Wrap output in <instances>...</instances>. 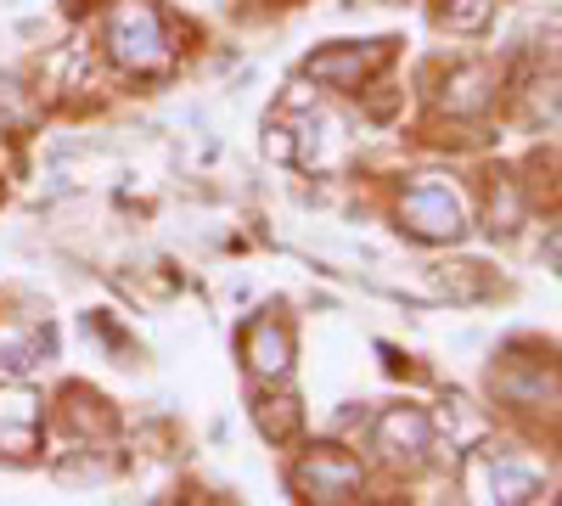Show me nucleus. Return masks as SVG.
Listing matches in <instances>:
<instances>
[{
	"label": "nucleus",
	"instance_id": "nucleus-1",
	"mask_svg": "<svg viewBox=\"0 0 562 506\" xmlns=\"http://www.w3.org/2000/svg\"><path fill=\"white\" fill-rule=\"evenodd\" d=\"M108 45H113V57L124 68H135V74L169 68V34H164V23H158V12L147 7V0H124V7L113 12Z\"/></svg>",
	"mask_w": 562,
	"mask_h": 506
},
{
	"label": "nucleus",
	"instance_id": "nucleus-2",
	"mask_svg": "<svg viewBox=\"0 0 562 506\" xmlns=\"http://www.w3.org/2000/svg\"><path fill=\"white\" fill-rule=\"evenodd\" d=\"M400 220L422 243H456L467 232L461 198H456V187H445V180H416V187L405 192V203H400Z\"/></svg>",
	"mask_w": 562,
	"mask_h": 506
},
{
	"label": "nucleus",
	"instance_id": "nucleus-3",
	"mask_svg": "<svg viewBox=\"0 0 562 506\" xmlns=\"http://www.w3.org/2000/svg\"><path fill=\"white\" fill-rule=\"evenodd\" d=\"M473 490H479V501H535L540 495V468L512 462L506 450H484L473 462Z\"/></svg>",
	"mask_w": 562,
	"mask_h": 506
},
{
	"label": "nucleus",
	"instance_id": "nucleus-4",
	"mask_svg": "<svg viewBox=\"0 0 562 506\" xmlns=\"http://www.w3.org/2000/svg\"><path fill=\"white\" fill-rule=\"evenodd\" d=\"M299 490L310 501H349L360 490V462H349V456H338V450H315L299 468Z\"/></svg>",
	"mask_w": 562,
	"mask_h": 506
},
{
	"label": "nucleus",
	"instance_id": "nucleus-5",
	"mask_svg": "<svg viewBox=\"0 0 562 506\" xmlns=\"http://www.w3.org/2000/svg\"><path fill=\"white\" fill-rule=\"evenodd\" d=\"M389 63V40H378L371 52H326V57H310V79L333 85V90H360V79L371 68Z\"/></svg>",
	"mask_w": 562,
	"mask_h": 506
},
{
	"label": "nucleus",
	"instance_id": "nucleus-6",
	"mask_svg": "<svg viewBox=\"0 0 562 506\" xmlns=\"http://www.w3.org/2000/svg\"><path fill=\"white\" fill-rule=\"evenodd\" d=\"M428 445H434V423L422 417V411H411V405L389 411V417L378 423V450L394 456V462H411V456H422Z\"/></svg>",
	"mask_w": 562,
	"mask_h": 506
},
{
	"label": "nucleus",
	"instance_id": "nucleus-7",
	"mask_svg": "<svg viewBox=\"0 0 562 506\" xmlns=\"http://www.w3.org/2000/svg\"><path fill=\"white\" fill-rule=\"evenodd\" d=\"M40 400L29 389H7L0 394V445H12V450H29L34 434H40Z\"/></svg>",
	"mask_w": 562,
	"mask_h": 506
},
{
	"label": "nucleus",
	"instance_id": "nucleus-8",
	"mask_svg": "<svg viewBox=\"0 0 562 506\" xmlns=\"http://www.w3.org/2000/svg\"><path fill=\"white\" fill-rule=\"evenodd\" d=\"M288 360H293V338L281 321H259V327L248 333V366L259 378H281L288 372Z\"/></svg>",
	"mask_w": 562,
	"mask_h": 506
},
{
	"label": "nucleus",
	"instance_id": "nucleus-9",
	"mask_svg": "<svg viewBox=\"0 0 562 506\" xmlns=\"http://www.w3.org/2000/svg\"><path fill=\"white\" fill-rule=\"evenodd\" d=\"M445 90H456V97H445V108H450V113H479V108L490 102V90H484V74H479V68L456 74Z\"/></svg>",
	"mask_w": 562,
	"mask_h": 506
},
{
	"label": "nucleus",
	"instance_id": "nucleus-10",
	"mask_svg": "<svg viewBox=\"0 0 562 506\" xmlns=\"http://www.w3.org/2000/svg\"><path fill=\"white\" fill-rule=\"evenodd\" d=\"M439 12H445L450 29H484L490 0H439Z\"/></svg>",
	"mask_w": 562,
	"mask_h": 506
},
{
	"label": "nucleus",
	"instance_id": "nucleus-11",
	"mask_svg": "<svg viewBox=\"0 0 562 506\" xmlns=\"http://www.w3.org/2000/svg\"><path fill=\"white\" fill-rule=\"evenodd\" d=\"M259 428H265V434H276V439H281V434H293V428H299V405H293V400H276V411H270V400H265Z\"/></svg>",
	"mask_w": 562,
	"mask_h": 506
}]
</instances>
